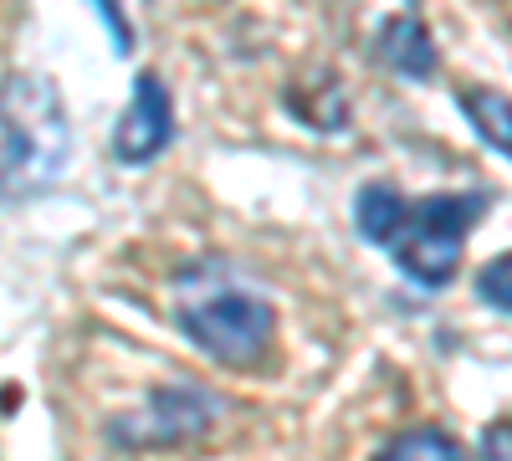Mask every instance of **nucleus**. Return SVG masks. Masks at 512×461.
<instances>
[{"instance_id": "7", "label": "nucleus", "mask_w": 512, "mask_h": 461, "mask_svg": "<svg viewBox=\"0 0 512 461\" xmlns=\"http://www.w3.org/2000/svg\"><path fill=\"white\" fill-rule=\"evenodd\" d=\"M456 103H461L466 118H472L482 144L497 149L502 159H512V98H502L497 88H461Z\"/></svg>"}, {"instance_id": "8", "label": "nucleus", "mask_w": 512, "mask_h": 461, "mask_svg": "<svg viewBox=\"0 0 512 461\" xmlns=\"http://www.w3.org/2000/svg\"><path fill=\"white\" fill-rule=\"evenodd\" d=\"M384 456H441V461H456L466 456V446L446 431H431V426H420V431H405L395 441H384Z\"/></svg>"}, {"instance_id": "2", "label": "nucleus", "mask_w": 512, "mask_h": 461, "mask_svg": "<svg viewBox=\"0 0 512 461\" xmlns=\"http://www.w3.org/2000/svg\"><path fill=\"white\" fill-rule=\"evenodd\" d=\"M175 323L185 339L221 369H256L277 339V308L205 262L175 287Z\"/></svg>"}, {"instance_id": "9", "label": "nucleus", "mask_w": 512, "mask_h": 461, "mask_svg": "<svg viewBox=\"0 0 512 461\" xmlns=\"http://www.w3.org/2000/svg\"><path fill=\"white\" fill-rule=\"evenodd\" d=\"M477 298L497 313H512V251L492 257L482 272H477Z\"/></svg>"}, {"instance_id": "3", "label": "nucleus", "mask_w": 512, "mask_h": 461, "mask_svg": "<svg viewBox=\"0 0 512 461\" xmlns=\"http://www.w3.org/2000/svg\"><path fill=\"white\" fill-rule=\"evenodd\" d=\"M67 113L41 77L0 82V200L36 195L67 170Z\"/></svg>"}, {"instance_id": "5", "label": "nucleus", "mask_w": 512, "mask_h": 461, "mask_svg": "<svg viewBox=\"0 0 512 461\" xmlns=\"http://www.w3.org/2000/svg\"><path fill=\"white\" fill-rule=\"evenodd\" d=\"M175 144V103L159 72H139L134 77V98H128L118 129H113V154L123 164H149Z\"/></svg>"}, {"instance_id": "6", "label": "nucleus", "mask_w": 512, "mask_h": 461, "mask_svg": "<svg viewBox=\"0 0 512 461\" xmlns=\"http://www.w3.org/2000/svg\"><path fill=\"white\" fill-rule=\"evenodd\" d=\"M379 62L390 67L395 77H410V82H431L436 67H441V52H436V36L420 16H390L379 26Z\"/></svg>"}, {"instance_id": "4", "label": "nucleus", "mask_w": 512, "mask_h": 461, "mask_svg": "<svg viewBox=\"0 0 512 461\" xmlns=\"http://www.w3.org/2000/svg\"><path fill=\"white\" fill-rule=\"evenodd\" d=\"M221 421V400L200 385H169L154 390V400L134 415H118L108 426L113 446H190L210 436V426Z\"/></svg>"}, {"instance_id": "10", "label": "nucleus", "mask_w": 512, "mask_h": 461, "mask_svg": "<svg viewBox=\"0 0 512 461\" xmlns=\"http://www.w3.org/2000/svg\"><path fill=\"white\" fill-rule=\"evenodd\" d=\"M482 456H512V415H507V421H492L487 431H482Z\"/></svg>"}, {"instance_id": "1", "label": "nucleus", "mask_w": 512, "mask_h": 461, "mask_svg": "<svg viewBox=\"0 0 512 461\" xmlns=\"http://www.w3.org/2000/svg\"><path fill=\"white\" fill-rule=\"evenodd\" d=\"M487 216V195H400L395 185H364L354 200L359 236L390 251V262L415 282V287H446L461 272V246Z\"/></svg>"}]
</instances>
